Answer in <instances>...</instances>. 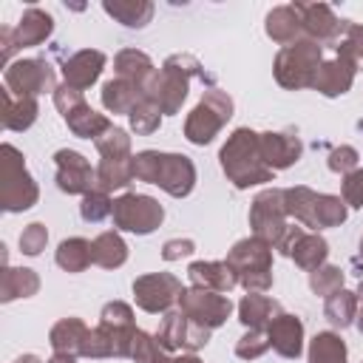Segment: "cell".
<instances>
[{
  "instance_id": "cell-1",
  "label": "cell",
  "mask_w": 363,
  "mask_h": 363,
  "mask_svg": "<svg viewBox=\"0 0 363 363\" xmlns=\"http://www.w3.org/2000/svg\"><path fill=\"white\" fill-rule=\"evenodd\" d=\"M3 156H6L3 159V193H0L3 210H9V213L26 210L37 199V187H34L31 176L26 173V167H23V156L11 145L3 147Z\"/></svg>"
},
{
  "instance_id": "cell-2",
  "label": "cell",
  "mask_w": 363,
  "mask_h": 363,
  "mask_svg": "<svg viewBox=\"0 0 363 363\" xmlns=\"http://www.w3.org/2000/svg\"><path fill=\"white\" fill-rule=\"evenodd\" d=\"M6 85L17 96H31V94H40V91H51L54 77H51L48 65H43L37 60H26V62H14V65L6 68Z\"/></svg>"
},
{
  "instance_id": "cell-3",
  "label": "cell",
  "mask_w": 363,
  "mask_h": 363,
  "mask_svg": "<svg viewBox=\"0 0 363 363\" xmlns=\"http://www.w3.org/2000/svg\"><path fill=\"white\" fill-rule=\"evenodd\" d=\"M116 218L122 227L128 230H139V233H147L153 230V224L162 218V210L156 201L150 199H136V196H128L116 204Z\"/></svg>"
},
{
  "instance_id": "cell-4",
  "label": "cell",
  "mask_w": 363,
  "mask_h": 363,
  "mask_svg": "<svg viewBox=\"0 0 363 363\" xmlns=\"http://www.w3.org/2000/svg\"><path fill=\"white\" fill-rule=\"evenodd\" d=\"M57 162H60V187L62 190H68V193H77V190H82L85 184H88V179H91V170H88V164L82 162V156H77V153H68V150H60L57 153Z\"/></svg>"
},
{
  "instance_id": "cell-5",
  "label": "cell",
  "mask_w": 363,
  "mask_h": 363,
  "mask_svg": "<svg viewBox=\"0 0 363 363\" xmlns=\"http://www.w3.org/2000/svg\"><path fill=\"white\" fill-rule=\"evenodd\" d=\"M34 113H37V105H34L31 96H11L9 88L3 91V122H6V128L23 130L34 122Z\"/></svg>"
},
{
  "instance_id": "cell-6",
  "label": "cell",
  "mask_w": 363,
  "mask_h": 363,
  "mask_svg": "<svg viewBox=\"0 0 363 363\" xmlns=\"http://www.w3.org/2000/svg\"><path fill=\"white\" fill-rule=\"evenodd\" d=\"M51 31V17L43 14L40 9H28L26 17L20 20L17 31H14V43L17 45H37L40 40H45Z\"/></svg>"
},
{
  "instance_id": "cell-7",
  "label": "cell",
  "mask_w": 363,
  "mask_h": 363,
  "mask_svg": "<svg viewBox=\"0 0 363 363\" xmlns=\"http://www.w3.org/2000/svg\"><path fill=\"white\" fill-rule=\"evenodd\" d=\"M99 65H102V57L99 54H88V51H82V54H77L68 65H65V77H68V82H74V85H88L96 74H99Z\"/></svg>"
},
{
  "instance_id": "cell-8",
  "label": "cell",
  "mask_w": 363,
  "mask_h": 363,
  "mask_svg": "<svg viewBox=\"0 0 363 363\" xmlns=\"http://www.w3.org/2000/svg\"><path fill=\"white\" fill-rule=\"evenodd\" d=\"M34 289H37V278H34L31 269H6V275H3V301L31 295Z\"/></svg>"
},
{
  "instance_id": "cell-9",
  "label": "cell",
  "mask_w": 363,
  "mask_h": 363,
  "mask_svg": "<svg viewBox=\"0 0 363 363\" xmlns=\"http://www.w3.org/2000/svg\"><path fill=\"white\" fill-rule=\"evenodd\" d=\"M88 258H91V247L85 244V241H79V238H71V241H65L62 247H60V252H57V264L60 267H65V269H82L85 264H88Z\"/></svg>"
},
{
  "instance_id": "cell-10",
  "label": "cell",
  "mask_w": 363,
  "mask_h": 363,
  "mask_svg": "<svg viewBox=\"0 0 363 363\" xmlns=\"http://www.w3.org/2000/svg\"><path fill=\"white\" fill-rule=\"evenodd\" d=\"M94 255H96L99 264L111 267V264H119V261L125 258V247H122V241H119L116 235L105 233V235L96 238V244H94Z\"/></svg>"
},
{
  "instance_id": "cell-11",
  "label": "cell",
  "mask_w": 363,
  "mask_h": 363,
  "mask_svg": "<svg viewBox=\"0 0 363 363\" xmlns=\"http://www.w3.org/2000/svg\"><path fill=\"white\" fill-rule=\"evenodd\" d=\"M301 326L298 320H278L275 323V346L284 352V354H298L301 349Z\"/></svg>"
},
{
  "instance_id": "cell-12",
  "label": "cell",
  "mask_w": 363,
  "mask_h": 363,
  "mask_svg": "<svg viewBox=\"0 0 363 363\" xmlns=\"http://www.w3.org/2000/svg\"><path fill=\"white\" fill-rule=\"evenodd\" d=\"M312 360L315 363H343V343L332 335H320L312 343Z\"/></svg>"
},
{
  "instance_id": "cell-13",
  "label": "cell",
  "mask_w": 363,
  "mask_h": 363,
  "mask_svg": "<svg viewBox=\"0 0 363 363\" xmlns=\"http://www.w3.org/2000/svg\"><path fill=\"white\" fill-rule=\"evenodd\" d=\"M74 335H82V323H77V320H62V323H57L54 332H51V343H54V349H57V352H68V349H74V346H77Z\"/></svg>"
},
{
  "instance_id": "cell-14",
  "label": "cell",
  "mask_w": 363,
  "mask_h": 363,
  "mask_svg": "<svg viewBox=\"0 0 363 363\" xmlns=\"http://www.w3.org/2000/svg\"><path fill=\"white\" fill-rule=\"evenodd\" d=\"M45 227L43 224H31L28 230H23V235H20V250L23 252H28V255H37L40 250H43V244H45Z\"/></svg>"
},
{
  "instance_id": "cell-15",
  "label": "cell",
  "mask_w": 363,
  "mask_h": 363,
  "mask_svg": "<svg viewBox=\"0 0 363 363\" xmlns=\"http://www.w3.org/2000/svg\"><path fill=\"white\" fill-rule=\"evenodd\" d=\"M346 196L352 201H363V173H354L349 182H346Z\"/></svg>"
},
{
  "instance_id": "cell-16",
  "label": "cell",
  "mask_w": 363,
  "mask_h": 363,
  "mask_svg": "<svg viewBox=\"0 0 363 363\" xmlns=\"http://www.w3.org/2000/svg\"><path fill=\"white\" fill-rule=\"evenodd\" d=\"M3 37L9 40V37H11V31H9V28H3ZM11 48H14V45H9V43H6V48H3V57H6V60H9V54H11Z\"/></svg>"
},
{
  "instance_id": "cell-17",
  "label": "cell",
  "mask_w": 363,
  "mask_h": 363,
  "mask_svg": "<svg viewBox=\"0 0 363 363\" xmlns=\"http://www.w3.org/2000/svg\"><path fill=\"white\" fill-rule=\"evenodd\" d=\"M17 363H37V360H34V357H26V360H23V357H20V360H17Z\"/></svg>"
}]
</instances>
